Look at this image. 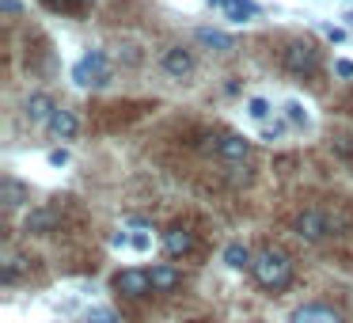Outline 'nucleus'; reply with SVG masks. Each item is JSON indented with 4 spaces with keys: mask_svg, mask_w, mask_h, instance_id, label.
Wrapping results in <instances>:
<instances>
[{
    "mask_svg": "<svg viewBox=\"0 0 353 323\" xmlns=\"http://www.w3.org/2000/svg\"><path fill=\"white\" fill-rule=\"evenodd\" d=\"M285 323H342V320H338V312H330V308H323V304H300L289 312Z\"/></svg>",
    "mask_w": 353,
    "mask_h": 323,
    "instance_id": "nucleus-12",
    "label": "nucleus"
},
{
    "mask_svg": "<svg viewBox=\"0 0 353 323\" xmlns=\"http://www.w3.org/2000/svg\"><path fill=\"white\" fill-rule=\"evenodd\" d=\"M88 323H122L114 315V308H107V304H95V308H88V315H84Z\"/></svg>",
    "mask_w": 353,
    "mask_h": 323,
    "instance_id": "nucleus-21",
    "label": "nucleus"
},
{
    "mask_svg": "<svg viewBox=\"0 0 353 323\" xmlns=\"http://www.w3.org/2000/svg\"><path fill=\"white\" fill-rule=\"evenodd\" d=\"M114 247H130V232H114V239H110Z\"/></svg>",
    "mask_w": 353,
    "mask_h": 323,
    "instance_id": "nucleus-28",
    "label": "nucleus"
},
{
    "mask_svg": "<svg viewBox=\"0 0 353 323\" xmlns=\"http://www.w3.org/2000/svg\"><path fill=\"white\" fill-rule=\"evenodd\" d=\"M254 282L270 293H281L292 285V259L281 251V247H266V251L254 255V266H251Z\"/></svg>",
    "mask_w": 353,
    "mask_h": 323,
    "instance_id": "nucleus-1",
    "label": "nucleus"
},
{
    "mask_svg": "<svg viewBox=\"0 0 353 323\" xmlns=\"http://www.w3.org/2000/svg\"><path fill=\"white\" fill-rule=\"evenodd\" d=\"M247 115H251L254 122H266V118L274 115V107H270V99H262V95H254V99H247Z\"/></svg>",
    "mask_w": 353,
    "mask_h": 323,
    "instance_id": "nucleus-20",
    "label": "nucleus"
},
{
    "mask_svg": "<svg viewBox=\"0 0 353 323\" xmlns=\"http://www.w3.org/2000/svg\"><path fill=\"white\" fill-rule=\"evenodd\" d=\"M224 262H228L232 270H251L254 255H251V247H243V244H228L224 247Z\"/></svg>",
    "mask_w": 353,
    "mask_h": 323,
    "instance_id": "nucleus-18",
    "label": "nucleus"
},
{
    "mask_svg": "<svg viewBox=\"0 0 353 323\" xmlns=\"http://www.w3.org/2000/svg\"><path fill=\"white\" fill-rule=\"evenodd\" d=\"M334 72H338L342 80H353V61H350V57H338V61H334Z\"/></svg>",
    "mask_w": 353,
    "mask_h": 323,
    "instance_id": "nucleus-24",
    "label": "nucleus"
},
{
    "mask_svg": "<svg viewBox=\"0 0 353 323\" xmlns=\"http://www.w3.org/2000/svg\"><path fill=\"white\" fill-rule=\"evenodd\" d=\"M285 133V122H274V126H262V141H277Z\"/></svg>",
    "mask_w": 353,
    "mask_h": 323,
    "instance_id": "nucleus-25",
    "label": "nucleus"
},
{
    "mask_svg": "<svg viewBox=\"0 0 353 323\" xmlns=\"http://www.w3.org/2000/svg\"><path fill=\"white\" fill-rule=\"evenodd\" d=\"M46 130H50V137H54V141H72V137L80 133V118L72 115L69 107H57V110H54V118H50V126H46Z\"/></svg>",
    "mask_w": 353,
    "mask_h": 323,
    "instance_id": "nucleus-8",
    "label": "nucleus"
},
{
    "mask_svg": "<svg viewBox=\"0 0 353 323\" xmlns=\"http://www.w3.org/2000/svg\"><path fill=\"white\" fill-rule=\"evenodd\" d=\"M198 42H201V46H209V50H221V54H228V50H236V42H232V35H224V31H213V27H201V31H198Z\"/></svg>",
    "mask_w": 353,
    "mask_h": 323,
    "instance_id": "nucleus-17",
    "label": "nucleus"
},
{
    "mask_svg": "<svg viewBox=\"0 0 353 323\" xmlns=\"http://www.w3.org/2000/svg\"><path fill=\"white\" fill-rule=\"evenodd\" d=\"M160 65H163V72H168L171 80H186L194 72V54L183 50V46H171L168 54L160 57Z\"/></svg>",
    "mask_w": 353,
    "mask_h": 323,
    "instance_id": "nucleus-6",
    "label": "nucleus"
},
{
    "mask_svg": "<svg viewBox=\"0 0 353 323\" xmlns=\"http://www.w3.org/2000/svg\"><path fill=\"white\" fill-rule=\"evenodd\" d=\"M0 198H4V206H8V209H19L27 202V186L19 183V179L4 175V183H0Z\"/></svg>",
    "mask_w": 353,
    "mask_h": 323,
    "instance_id": "nucleus-16",
    "label": "nucleus"
},
{
    "mask_svg": "<svg viewBox=\"0 0 353 323\" xmlns=\"http://www.w3.org/2000/svg\"><path fill=\"white\" fill-rule=\"evenodd\" d=\"M23 270H31V262H27L23 255H16V251H4V262H0V282H4V285H16Z\"/></svg>",
    "mask_w": 353,
    "mask_h": 323,
    "instance_id": "nucleus-14",
    "label": "nucleus"
},
{
    "mask_svg": "<svg viewBox=\"0 0 353 323\" xmlns=\"http://www.w3.org/2000/svg\"><path fill=\"white\" fill-rule=\"evenodd\" d=\"M148 274H152V289H156V293H171L179 282H183V274H179L175 266H168V262H160V266H152Z\"/></svg>",
    "mask_w": 353,
    "mask_h": 323,
    "instance_id": "nucleus-15",
    "label": "nucleus"
},
{
    "mask_svg": "<svg viewBox=\"0 0 353 323\" xmlns=\"http://www.w3.org/2000/svg\"><path fill=\"white\" fill-rule=\"evenodd\" d=\"M54 228H57V213H54V209H46V206L31 209V213H27V221H23L27 236H50Z\"/></svg>",
    "mask_w": 353,
    "mask_h": 323,
    "instance_id": "nucleus-11",
    "label": "nucleus"
},
{
    "mask_svg": "<svg viewBox=\"0 0 353 323\" xmlns=\"http://www.w3.org/2000/svg\"><path fill=\"white\" fill-rule=\"evenodd\" d=\"M281 65L289 77H300V80H312L319 72V50L312 42H289L281 54Z\"/></svg>",
    "mask_w": 353,
    "mask_h": 323,
    "instance_id": "nucleus-3",
    "label": "nucleus"
},
{
    "mask_svg": "<svg viewBox=\"0 0 353 323\" xmlns=\"http://www.w3.org/2000/svg\"><path fill=\"white\" fill-rule=\"evenodd\" d=\"M281 110H285V118H289L292 126H307V122H312V110H307L300 99H285Z\"/></svg>",
    "mask_w": 353,
    "mask_h": 323,
    "instance_id": "nucleus-19",
    "label": "nucleus"
},
{
    "mask_svg": "<svg viewBox=\"0 0 353 323\" xmlns=\"http://www.w3.org/2000/svg\"><path fill=\"white\" fill-rule=\"evenodd\" d=\"M54 110H57V103L50 99L46 92H39V95H31V99H27L23 115H27V122H31V126H50V118H54Z\"/></svg>",
    "mask_w": 353,
    "mask_h": 323,
    "instance_id": "nucleus-9",
    "label": "nucleus"
},
{
    "mask_svg": "<svg viewBox=\"0 0 353 323\" xmlns=\"http://www.w3.org/2000/svg\"><path fill=\"white\" fill-rule=\"evenodd\" d=\"M163 251L171 255V259H183V255L194 251V232H186L183 224H175V228L163 232Z\"/></svg>",
    "mask_w": 353,
    "mask_h": 323,
    "instance_id": "nucleus-10",
    "label": "nucleus"
},
{
    "mask_svg": "<svg viewBox=\"0 0 353 323\" xmlns=\"http://www.w3.org/2000/svg\"><path fill=\"white\" fill-rule=\"evenodd\" d=\"M209 4H224V0H209Z\"/></svg>",
    "mask_w": 353,
    "mask_h": 323,
    "instance_id": "nucleus-29",
    "label": "nucleus"
},
{
    "mask_svg": "<svg viewBox=\"0 0 353 323\" xmlns=\"http://www.w3.org/2000/svg\"><path fill=\"white\" fill-rule=\"evenodd\" d=\"M114 289L122 293V297H133V300L156 293L152 289V274H148V270H118V274H114Z\"/></svg>",
    "mask_w": 353,
    "mask_h": 323,
    "instance_id": "nucleus-5",
    "label": "nucleus"
},
{
    "mask_svg": "<svg viewBox=\"0 0 353 323\" xmlns=\"http://www.w3.org/2000/svg\"><path fill=\"white\" fill-rule=\"evenodd\" d=\"M46 160H50V168H65V164H69L72 156H69V148H50Z\"/></svg>",
    "mask_w": 353,
    "mask_h": 323,
    "instance_id": "nucleus-23",
    "label": "nucleus"
},
{
    "mask_svg": "<svg viewBox=\"0 0 353 323\" xmlns=\"http://www.w3.org/2000/svg\"><path fill=\"white\" fill-rule=\"evenodd\" d=\"M327 39L338 46V42H345V31H342V27H327Z\"/></svg>",
    "mask_w": 353,
    "mask_h": 323,
    "instance_id": "nucleus-27",
    "label": "nucleus"
},
{
    "mask_svg": "<svg viewBox=\"0 0 353 323\" xmlns=\"http://www.w3.org/2000/svg\"><path fill=\"white\" fill-rule=\"evenodd\" d=\"M72 84L77 88H107L110 84V61L103 50H92L84 54L77 65H72Z\"/></svg>",
    "mask_w": 353,
    "mask_h": 323,
    "instance_id": "nucleus-2",
    "label": "nucleus"
},
{
    "mask_svg": "<svg viewBox=\"0 0 353 323\" xmlns=\"http://www.w3.org/2000/svg\"><path fill=\"white\" fill-rule=\"evenodd\" d=\"M0 12L4 16H19V0H0Z\"/></svg>",
    "mask_w": 353,
    "mask_h": 323,
    "instance_id": "nucleus-26",
    "label": "nucleus"
},
{
    "mask_svg": "<svg viewBox=\"0 0 353 323\" xmlns=\"http://www.w3.org/2000/svg\"><path fill=\"white\" fill-rule=\"evenodd\" d=\"M224 19L228 23H251L254 16H259V4L254 0H224Z\"/></svg>",
    "mask_w": 353,
    "mask_h": 323,
    "instance_id": "nucleus-13",
    "label": "nucleus"
},
{
    "mask_svg": "<svg viewBox=\"0 0 353 323\" xmlns=\"http://www.w3.org/2000/svg\"><path fill=\"white\" fill-rule=\"evenodd\" d=\"M338 221L330 213H323V209H304V213L292 217V232H296L300 239H307V244H319V239L334 236Z\"/></svg>",
    "mask_w": 353,
    "mask_h": 323,
    "instance_id": "nucleus-4",
    "label": "nucleus"
},
{
    "mask_svg": "<svg viewBox=\"0 0 353 323\" xmlns=\"http://www.w3.org/2000/svg\"><path fill=\"white\" fill-rule=\"evenodd\" d=\"M130 247H133V251H141V255L152 251V232H133V236H130Z\"/></svg>",
    "mask_w": 353,
    "mask_h": 323,
    "instance_id": "nucleus-22",
    "label": "nucleus"
},
{
    "mask_svg": "<svg viewBox=\"0 0 353 323\" xmlns=\"http://www.w3.org/2000/svg\"><path fill=\"white\" fill-rule=\"evenodd\" d=\"M216 156L228 164H243L251 160V141L243 137V133H224L221 141H216Z\"/></svg>",
    "mask_w": 353,
    "mask_h": 323,
    "instance_id": "nucleus-7",
    "label": "nucleus"
}]
</instances>
